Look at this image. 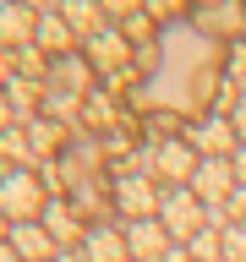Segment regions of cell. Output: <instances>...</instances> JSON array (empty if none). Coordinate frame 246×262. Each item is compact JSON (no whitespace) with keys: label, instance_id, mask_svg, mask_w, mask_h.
I'll return each mask as SVG.
<instances>
[{"label":"cell","instance_id":"6da1fadb","mask_svg":"<svg viewBox=\"0 0 246 262\" xmlns=\"http://www.w3.org/2000/svg\"><path fill=\"white\" fill-rule=\"evenodd\" d=\"M0 213L11 224H38L44 213V186L33 169H0Z\"/></svg>","mask_w":246,"mask_h":262},{"label":"cell","instance_id":"7a4b0ae2","mask_svg":"<svg viewBox=\"0 0 246 262\" xmlns=\"http://www.w3.org/2000/svg\"><path fill=\"white\" fill-rule=\"evenodd\" d=\"M159 224L170 229V241H192V235L208 229V208L192 196V186L186 191H164L159 196Z\"/></svg>","mask_w":246,"mask_h":262},{"label":"cell","instance_id":"3957f363","mask_svg":"<svg viewBox=\"0 0 246 262\" xmlns=\"http://www.w3.org/2000/svg\"><path fill=\"white\" fill-rule=\"evenodd\" d=\"M235 186H241V180H235V164H230V159H202V164H197V175H192V196L208 213L224 208L230 196H235Z\"/></svg>","mask_w":246,"mask_h":262},{"label":"cell","instance_id":"277c9868","mask_svg":"<svg viewBox=\"0 0 246 262\" xmlns=\"http://www.w3.org/2000/svg\"><path fill=\"white\" fill-rule=\"evenodd\" d=\"M186 142H192L202 159H235L241 137H235V126H230V115H208V120H197V126H192Z\"/></svg>","mask_w":246,"mask_h":262},{"label":"cell","instance_id":"5b68a950","mask_svg":"<svg viewBox=\"0 0 246 262\" xmlns=\"http://www.w3.org/2000/svg\"><path fill=\"white\" fill-rule=\"evenodd\" d=\"M153 164H159V175L170 180V191H186V186H192V175H197V164H202V159H197V147H192V142H164V147H159V159H153Z\"/></svg>","mask_w":246,"mask_h":262},{"label":"cell","instance_id":"8992f818","mask_svg":"<svg viewBox=\"0 0 246 262\" xmlns=\"http://www.w3.org/2000/svg\"><path fill=\"white\" fill-rule=\"evenodd\" d=\"M170 246H175V241H170V229H164L159 219H142V224L126 229V251H131V262H159Z\"/></svg>","mask_w":246,"mask_h":262},{"label":"cell","instance_id":"52a82bcc","mask_svg":"<svg viewBox=\"0 0 246 262\" xmlns=\"http://www.w3.org/2000/svg\"><path fill=\"white\" fill-rule=\"evenodd\" d=\"M120 208L131 213V219H137V224H142V219H159V196H153V186H148L142 175H131V180H120Z\"/></svg>","mask_w":246,"mask_h":262},{"label":"cell","instance_id":"ba28073f","mask_svg":"<svg viewBox=\"0 0 246 262\" xmlns=\"http://www.w3.org/2000/svg\"><path fill=\"white\" fill-rule=\"evenodd\" d=\"M82 251H88V262H131L120 229H88L82 235Z\"/></svg>","mask_w":246,"mask_h":262},{"label":"cell","instance_id":"9c48e42d","mask_svg":"<svg viewBox=\"0 0 246 262\" xmlns=\"http://www.w3.org/2000/svg\"><path fill=\"white\" fill-rule=\"evenodd\" d=\"M11 251H22V262H49L55 257V241H49V229H38V224H16L11 229Z\"/></svg>","mask_w":246,"mask_h":262},{"label":"cell","instance_id":"30bf717a","mask_svg":"<svg viewBox=\"0 0 246 262\" xmlns=\"http://www.w3.org/2000/svg\"><path fill=\"white\" fill-rule=\"evenodd\" d=\"M33 22H38V11H28V6H0V44H28Z\"/></svg>","mask_w":246,"mask_h":262},{"label":"cell","instance_id":"8fae6325","mask_svg":"<svg viewBox=\"0 0 246 262\" xmlns=\"http://www.w3.org/2000/svg\"><path fill=\"white\" fill-rule=\"evenodd\" d=\"M219 241H224V262H246V224H224Z\"/></svg>","mask_w":246,"mask_h":262},{"label":"cell","instance_id":"7c38bea8","mask_svg":"<svg viewBox=\"0 0 246 262\" xmlns=\"http://www.w3.org/2000/svg\"><path fill=\"white\" fill-rule=\"evenodd\" d=\"M38 16H44V44L55 49V55H60V49L71 44V38H66V33H60V22H55V11H38Z\"/></svg>","mask_w":246,"mask_h":262},{"label":"cell","instance_id":"4fadbf2b","mask_svg":"<svg viewBox=\"0 0 246 262\" xmlns=\"http://www.w3.org/2000/svg\"><path fill=\"white\" fill-rule=\"evenodd\" d=\"M224 219L230 224H246V186H235V196L224 202Z\"/></svg>","mask_w":246,"mask_h":262},{"label":"cell","instance_id":"5bb4252c","mask_svg":"<svg viewBox=\"0 0 246 262\" xmlns=\"http://www.w3.org/2000/svg\"><path fill=\"white\" fill-rule=\"evenodd\" d=\"M44 213H49V241H55V235L66 241V235H71V219H66V208H44Z\"/></svg>","mask_w":246,"mask_h":262},{"label":"cell","instance_id":"9a60e30c","mask_svg":"<svg viewBox=\"0 0 246 262\" xmlns=\"http://www.w3.org/2000/svg\"><path fill=\"white\" fill-rule=\"evenodd\" d=\"M230 126H235V137H241V147H246V93L235 98V110H230Z\"/></svg>","mask_w":246,"mask_h":262},{"label":"cell","instance_id":"2e32d148","mask_svg":"<svg viewBox=\"0 0 246 262\" xmlns=\"http://www.w3.org/2000/svg\"><path fill=\"white\" fill-rule=\"evenodd\" d=\"M230 164H235V180L246 186V147H235V159H230Z\"/></svg>","mask_w":246,"mask_h":262},{"label":"cell","instance_id":"e0dca14e","mask_svg":"<svg viewBox=\"0 0 246 262\" xmlns=\"http://www.w3.org/2000/svg\"><path fill=\"white\" fill-rule=\"evenodd\" d=\"M11 126V104H6V93H0V131Z\"/></svg>","mask_w":246,"mask_h":262},{"label":"cell","instance_id":"ac0fdd59","mask_svg":"<svg viewBox=\"0 0 246 262\" xmlns=\"http://www.w3.org/2000/svg\"><path fill=\"white\" fill-rule=\"evenodd\" d=\"M0 262H22V257H16V251H11V246H6V241H0Z\"/></svg>","mask_w":246,"mask_h":262},{"label":"cell","instance_id":"d6986e66","mask_svg":"<svg viewBox=\"0 0 246 262\" xmlns=\"http://www.w3.org/2000/svg\"><path fill=\"white\" fill-rule=\"evenodd\" d=\"M0 77H6V60H0Z\"/></svg>","mask_w":246,"mask_h":262}]
</instances>
